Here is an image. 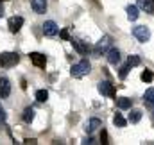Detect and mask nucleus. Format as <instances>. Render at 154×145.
<instances>
[{
    "label": "nucleus",
    "mask_w": 154,
    "mask_h": 145,
    "mask_svg": "<svg viewBox=\"0 0 154 145\" xmlns=\"http://www.w3.org/2000/svg\"><path fill=\"white\" fill-rule=\"evenodd\" d=\"M90 72H91V65H90L88 59H82V61L75 63V65L72 66V70H70L72 77H75V79H82L84 75H88Z\"/></svg>",
    "instance_id": "nucleus-1"
},
{
    "label": "nucleus",
    "mask_w": 154,
    "mask_h": 145,
    "mask_svg": "<svg viewBox=\"0 0 154 145\" xmlns=\"http://www.w3.org/2000/svg\"><path fill=\"white\" fill-rule=\"evenodd\" d=\"M20 61V56L16 52H0V66L2 68H13Z\"/></svg>",
    "instance_id": "nucleus-2"
},
{
    "label": "nucleus",
    "mask_w": 154,
    "mask_h": 145,
    "mask_svg": "<svg viewBox=\"0 0 154 145\" xmlns=\"http://www.w3.org/2000/svg\"><path fill=\"white\" fill-rule=\"evenodd\" d=\"M111 43H113V38L111 36H102L97 41L95 48H93V57H100L104 52H108L109 47H111Z\"/></svg>",
    "instance_id": "nucleus-3"
},
{
    "label": "nucleus",
    "mask_w": 154,
    "mask_h": 145,
    "mask_svg": "<svg viewBox=\"0 0 154 145\" xmlns=\"http://www.w3.org/2000/svg\"><path fill=\"white\" fill-rule=\"evenodd\" d=\"M133 36L136 38L138 41L145 43V41L151 39V31H149V27H145V25H136V27L133 29Z\"/></svg>",
    "instance_id": "nucleus-4"
},
{
    "label": "nucleus",
    "mask_w": 154,
    "mask_h": 145,
    "mask_svg": "<svg viewBox=\"0 0 154 145\" xmlns=\"http://www.w3.org/2000/svg\"><path fill=\"white\" fill-rule=\"evenodd\" d=\"M99 93L104 95V97H115V86L109 82V81H100L99 86H97Z\"/></svg>",
    "instance_id": "nucleus-5"
},
{
    "label": "nucleus",
    "mask_w": 154,
    "mask_h": 145,
    "mask_svg": "<svg viewBox=\"0 0 154 145\" xmlns=\"http://www.w3.org/2000/svg\"><path fill=\"white\" fill-rule=\"evenodd\" d=\"M57 32H59V27H57V23H56V22L48 20V22H45V23H43V34H45V36L54 38V36H57Z\"/></svg>",
    "instance_id": "nucleus-6"
},
{
    "label": "nucleus",
    "mask_w": 154,
    "mask_h": 145,
    "mask_svg": "<svg viewBox=\"0 0 154 145\" xmlns=\"http://www.w3.org/2000/svg\"><path fill=\"white\" fill-rule=\"evenodd\" d=\"M29 59L38 68H45V65H47V56L45 54H39V52H31L29 54Z\"/></svg>",
    "instance_id": "nucleus-7"
},
{
    "label": "nucleus",
    "mask_w": 154,
    "mask_h": 145,
    "mask_svg": "<svg viewBox=\"0 0 154 145\" xmlns=\"http://www.w3.org/2000/svg\"><path fill=\"white\" fill-rule=\"evenodd\" d=\"M22 25H23V18L22 16H11L9 22H7V27H9L11 32H18L22 29Z\"/></svg>",
    "instance_id": "nucleus-8"
},
{
    "label": "nucleus",
    "mask_w": 154,
    "mask_h": 145,
    "mask_svg": "<svg viewBox=\"0 0 154 145\" xmlns=\"http://www.w3.org/2000/svg\"><path fill=\"white\" fill-rule=\"evenodd\" d=\"M11 95V82L7 77H0V97L7 99Z\"/></svg>",
    "instance_id": "nucleus-9"
},
{
    "label": "nucleus",
    "mask_w": 154,
    "mask_h": 145,
    "mask_svg": "<svg viewBox=\"0 0 154 145\" xmlns=\"http://www.w3.org/2000/svg\"><path fill=\"white\" fill-rule=\"evenodd\" d=\"M31 5H32V9H34L36 14H43L47 11V0H32Z\"/></svg>",
    "instance_id": "nucleus-10"
},
{
    "label": "nucleus",
    "mask_w": 154,
    "mask_h": 145,
    "mask_svg": "<svg viewBox=\"0 0 154 145\" xmlns=\"http://www.w3.org/2000/svg\"><path fill=\"white\" fill-rule=\"evenodd\" d=\"M100 125H102V122H100L99 118H91V120H88V122H86V127H84V131L91 134V133H93V131H97Z\"/></svg>",
    "instance_id": "nucleus-11"
},
{
    "label": "nucleus",
    "mask_w": 154,
    "mask_h": 145,
    "mask_svg": "<svg viewBox=\"0 0 154 145\" xmlns=\"http://www.w3.org/2000/svg\"><path fill=\"white\" fill-rule=\"evenodd\" d=\"M72 41V47L75 48L77 52L81 54V56H84V54H88V45H84L81 39H70Z\"/></svg>",
    "instance_id": "nucleus-12"
},
{
    "label": "nucleus",
    "mask_w": 154,
    "mask_h": 145,
    "mask_svg": "<svg viewBox=\"0 0 154 145\" xmlns=\"http://www.w3.org/2000/svg\"><path fill=\"white\" fill-rule=\"evenodd\" d=\"M118 61H120V50L118 48H109L108 50V63L116 65Z\"/></svg>",
    "instance_id": "nucleus-13"
},
{
    "label": "nucleus",
    "mask_w": 154,
    "mask_h": 145,
    "mask_svg": "<svg viewBox=\"0 0 154 145\" xmlns=\"http://www.w3.org/2000/svg\"><path fill=\"white\" fill-rule=\"evenodd\" d=\"M138 7L152 14L154 13V0H138Z\"/></svg>",
    "instance_id": "nucleus-14"
},
{
    "label": "nucleus",
    "mask_w": 154,
    "mask_h": 145,
    "mask_svg": "<svg viewBox=\"0 0 154 145\" xmlns=\"http://www.w3.org/2000/svg\"><path fill=\"white\" fill-rule=\"evenodd\" d=\"M138 5H127V18L131 20V22H134V20H138V16H140V13H138Z\"/></svg>",
    "instance_id": "nucleus-15"
},
{
    "label": "nucleus",
    "mask_w": 154,
    "mask_h": 145,
    "mask_svg": "<svg viewBox=\"0 0 154 145\" xmlns=\"http://www.w3.org/2000/svg\"><path fill=\"white\" fill-rule=\"evenodd\" d=\"M131 104H133V100L127 99V97H120V99H116V108L118 109H131Z\"/></svg>",
    "instance_id": "nucleus-16"
},
{
    "label": "nucleus",
    "mask_w": 154,
    "mask_h": 145,
    "mask_svg": "<svg viewBox=\"0 0 154 145\" xmlns=\"http://www.w3.org/2000/svg\"><path fill=\"white\" fill-rule=\"evenodd\" d=\"M140 118H142V111H140V109H131V113H129L127 120H129L131 124H138V122H140Z\"/></svg>",
    "instance_id": "nucleus-17"
},
{
    "label": "nucleus",
    "mask_w": 154,
    "mask_h": 145,
    "mask_svg": "<svg viewBox=\"0 0 154 145\" xmlns=\"http://www.w3.org/2000/svg\"><path fill=\"white\" fill-rule=\"evenodd\" d=\"M22 118H23V122L31 124V122H32V118H34V108H25V109H23Z\"/></svg>",
    "instance_id": "nucleus-18"
},
{
    "label": "nucleus",
    "mask_w": 154,
    "mask_h": 145,
    "mask_svg": "<svg viewBox=\"0 0 154 145\" xmlns=\"http://www.w3.org/2000/svg\"><path fill=\"white\" fill-rule=\"evenodd\" d=\"M143 100H145L147 104L154 106V88H149V90L143 93Z\"/></svg>",
    "instance_id": "nucleus-19"
},
{
    "label": "nucleus",
    "mask_w": 154,
    "mask_h": 145,
    "mask_svg": "<svg viewBox=\"0 0 154 145\" xmlns=\"http://www.w3.org/2000/svg\"><path fill=\"white\" fill-rule=\"evenodd\" d=\"M113 122H115L116 127H125V124H127V120L120 115V113H115V116H113Z\"/></svg>",
    "instance_id": "nucleus-20"
},
{
    "label": "nucleus",
    "mask_w": 154,
    "mask_h": 145,
    "mask_svg": "<svg viewBox=\"0 0 154 145\" xmlns=\"http://www.w3.org/2000/svg\"><path fill=\"white\" fill-rule=\"evenodd\" d=\"M47 99H48V91L47 90H38L36 91V100L38 102H45Z\"/></svg>",
    "instance_id": "nucleus-21"
},
{
    "label": "nucleus",
    "mask_w": 154,
    "mask_h": 145,
    "mask_svg": "<svg viewBox=\"0 0 154 145\" xmlns=\"http://www.w3.org/2000/svg\"><path fill=\"white\" fill-rule=\"evenodd\" d=\"M127 65H129L131 68H133V66H138V65H140V57H138V56H129V57H127Z\"/></svg>",
    "instance_id": "nucleus-22"
},
{
    "label": "nucleus",
    "mask_w": 154,
    "mask_h": 145,
    "mask_svg": "<svg viewBox=\"0 0 154 145\" xmlns=\"http://www.w3.org/2000/svg\"><path fill=\"white\" fill-rule=\"evenodd\" d=\"M140 77H142V81H143V82H151V81H152V72H151V70H145V72H142V75H140Z\"/></svg>",
    "instance_id": "nucleus-23"
},
{
    "label": "nucleus",
    "mask_w": 154,
    "mask_h": 145,
    "mask_svg": "<svg viewBox=\"0 0 154 145\" xmlns=\"http://www.w3.org/2000/svg\"><path fill=\"white\" fill-rule=\"evenodd\" d=\"M129 68H131L129 65H124V66L120 68V72H118V77H120V79H125V75H127V72H129Z\"/></svg>",
    "instance_id": "nucleus-24"
},
{
    "label": "nucleus",
    "mask_w": 154,
    "mask_h": 145,
    "mask_svg": "<svg viewBox=\"0 0 154 145\" xmlns=\"http://www.w3.org/2000/svg\"><path fill=\"white\" fill-rule=\"evenodd\" d=\"M5 116H7V115H5V109L2 108V104H0V124L5 122Z\"/></svg>",
    "instance_id": "nucleus-25"
},
{
    "label": "nucleus",
    "mask_w": 154,
    "mask_h": 145,
    "mask_svg": "<svg viewBox=\"0 0 154 145\" xmlns=\"http://www.w3.org/2000/svg\"><path fill=\"white\" fill-rule=\"evenodd\" d=\"M100 142H102V143H109V142H108V133H106V131H102V134H100Z\"/></svg>",
    "instance_id": "nucleus-26"
},
{
    "label": "nucleus",
    "mask_w": 154,
    "mask_h": 145,
    "mask_svg": "<svg viewBox=\"0 0 154 145\" xmlns=\"http://www.w3.org/2000/svg\"><path fill=\"white\" fill-rule=\"evenodd\" d=\"M59 34H61V38H63V39H68V31H66V29H65V31H61Z\"/></svg>",
    "instance_id": "nucleus-27"
},
{
    "label": "nucleus",
    "mask_w": 154,
    "mask_h": 145,
    "mask_svg": "<svg viewBox=\"0 0 154 145\" xmlns=\"http://www.w3.org/2000/svg\"><path fill=\"white\" fill-rule=\"evenodd\" d=\"M82 143L86 145V143H93V140H91V138H84V140H82Z\"/></svg>",
    "instance_id": "nucleus-28"
},
{
    "label": "nucleus",
    "mask_w": 154,
    "mask_h": 145,
    "mask_svg": "<svg viewBox=\"0 0 154 145\" xmlns=\"http://www.w3.org/2000/svg\"><path fill=\"white\" fill-rule=\"evenodd\" d=\"M23 143H36V140H34V138H31V140H29V138H27V140H25V142H23Z\"/></svg>",
    "instance_id": "nucleus-29"
},
{
    "label": "nucleus",
    "mask_w": 154,
    "mask_h": 145,
    "mask_svg": "<svg viewBox=\"0 0 154 145\" xmlns=\"http://www.w3.org/2000/svg\"><path fill=\"white\" fill-rule=\"evenodd\" d=\"M2 16H4V7L0 5V18H2Z\"/></svg>",
    "instance_id": "nucleus-30"
},
{
    "label": "nucleus",
    "mask_w": 154,
    "mask_h": 145,
    "mask_svg": "<svg viewBox=\"0 0 154 145\" xmlns=\"http://www.w3.org/2000/svg\"><path fill=\"white\" fill-rule=\"evenodd\" d=\"M0 2H4V0H0Z\"/></svg>",
    "instance_id": "nucleus-31"
}]
</instances>
